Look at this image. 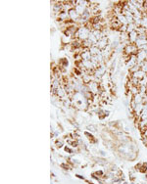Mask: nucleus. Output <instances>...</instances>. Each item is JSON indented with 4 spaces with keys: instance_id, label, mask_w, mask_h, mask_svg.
Returning <instances> with one entry per match:
<instances>
[{
    "instance_id": "obj_11",
    "label": "nucleus",
    "mask_w": 147,
    "mask_h": 184,
    "mask_svg": "<svg viewBox=\"0 0 147 184\" xmlns=\"http://www.w3.org/2000/svg\"><path fill=\"white\" fill-rule=\"evenodd\" d=\"M132 100L134 101L136 104H142L143 103V97H142V95L137 94V95H134V96H133V99H132Z\"/></svg>"
},
{
    "instance_id": "obj_6",
    "label": "nucleus",
    "mask_w": 147,
    "mask_h": 184,
    "mask_svg": "<svg viewBox=\"0 0 147 184\" xmlns=\"http://www.w3.org/2000/svg\"><path fill=\"white\" fill-rule=\"evenodd\" d=\"M69 17H70V20L75 22V23H77V22L78 21V19L81 18V16L78 15V13L75 10V8L71 9V10L69 11Z\"/></svg>"
},
{
    "instance_id": "obj_10",
    "label": "nucleus",
    "mask_w": 147,
    "mask_h": 184,
    "mask_svg": "<svg viewBox=\"0 0 147 184\" xmlns=\"http://www.w3.org/2000/svg\"><path fill=\"white\" fill-rule=\"evenodd\" d=\"M117 17V19H118L119 21H120V23L123 24V26H127V18H126V16L124 15V14H121V15H118Z\"/></svg>"
},
{
    "instance_id": "obj_4",
    "label": "nucleus",
    "mask_w": 147,
    "mask_h": 184,
    "mask_svg": "<svg viewBox=\"0 0 147 184\" xmlns=\"http://www.w3.org/2000/svg\"><path fill=\"white\" fill-rule=\"evenodd\" d=\"M136 58H137V64L140 65L143 63L144 61L147 60V54L144 50H138V52L136 54Z\"/></svg>"
},
{
    "instance_id": "obj_7",
    "label": "nucleus",
    "mask_w": 147,
    "mask_h": 184,
    "mask_svg": "<svg viewBox=\"0 0 147 184\" xmlns=\"http://www.w3.org/2000/svg\"><path fill=\"white\" fill-rule=\"evenodd\" d=\"M138 36L139 34L137 33V32H136V30H133V32H131V33L127 34V39L130 41V43L134 44L135 42H136V40L138 39Z\"/></svg>"
},
{
    "instance_id": "obj_17",
    "label": "nucleus",
    "mask_w": 147,
    "mask_h": 184,
    "mask_svg": "<svg viewBox=\"0 0 147 184\" xmlns=\"http://www.w3.org/2000/svg\"><path fill=\"white\" fill-rule=\"evenodd\" d=\"M65 151L66 152H69V153H73V150H71L69 147H65Z\"/></svg>"
},
{
    "instance_id": "obj_3",
    "label": "nucleus",
    "mask_w": 147,
    "mask_h": 184,
    "mask_svg": "<svg viewBox=\"0 0 147 184\" xmlns=\"http://www.w3.org/2000/svg\"><path fill=\"white\" fill-rule=\"evenodd\" d=\"M107 45H108V37H107V36H104V37H102V38H101L100 40H98L97 43H96V46H97L98 48L100 49L101 51L108 47Z\"/></svg>"
},
{
    "instance_id": "obj_14",
    "label": "nucleus",
    "mask_w": 147,
    "mask_h": 184,
    "mask_svg": "<svg viewBox=\"0 0 147 184\" xmlns=\"http://www.w3.org/2000/svg\"><path fill=\"white\" fill-rule=\"evenodd\" d=\"M63 146V140H57L56 141V147L58 148H61Z\"/></svg>"
},
{
    "instance_id": "obj_8",
    "label": "nucleus",
    "mask_w": 147,
    "mask_h": 184,
    "mask_svg": "<svg viewBox=\"0 0 147 184\" xmlns=\"http://www.w3.org/2000/svg\"><path fill=\"white\" fill-rule=\"evenodd\" d=\"M146 76H147V73L145 72H143L142 70H139V71H137L136 72H134V73L131 75V76H133V77H135V78H137L138 80H142Z\"/></svg>"
},
{
    "instance_id": "obj_5",
    "label": "nucleus",
    "mask_w": 147,
    "mask_h": 184,
    "mask_svg": "<svg viewBox=\"0 0 147 184\" xmlns=\"http://www.w3.org/2000/svg\"><path fill=\"white\" fill-rule=\"evenodd\" d=\"M110 24H111V28H113V29H120L121 28V27H122L123 24L120 23V21L117 19V17L115 16V17H112L111 18V22H110Z\"/></svg>"
},
{
    "instance_id": "obj_15",
    "label": "nucleus",
    "mask_w": 147,
    "mask_h": 184,
    "mask_svg": "<svg viewBox=\"0 0 147 184\" xmlns=\"http://www.w3.org/2000/svg\"><path fill=\"white\" fill-rule=\"evenodd\" d=\"M87 128H88V130H90V131H93V132L96 130L95 126H93V125H88V126H87Z\"/></svg>"
},
{
    "instance_id": "obj_13",
    "label": "nucleus",
    "mask_w": 147,
    "mask_h": 184,
    "mask_svg": "<svg viewBox=\"0 0 147 184\" xmlns=\"http://www.w3.org/2000/svg\"><path fill=\"white\" fill-rule=\"evenodd\" d=\"M139 70H141V67H140V66L137 64V65H135V66H133V67H132V68L130 70V72H131V75H132V73L136 72L137 71H139Z\"/></svg>"
},
{
    "instance_id": "obj_12",
    "label": "nucleus",
    "mask_w": 147,
    "mask_h": 184,
    "mask_svg": "<svg viewBox=\"0 0 147 184\" xmlns=\"http://www.w3.org/2000/svg\"><path fill=\"white\" fill-rule=\"evenodd\" d=\"M135 29H136V26L134 24V23H133V24H127V33L128 34V33H131V32H133V30H135Z\"/></svg>"
},
{
    "instance_id": "obj_1",
    "label": "nucleus",
    "mask_w": 147,
    "mask_h": 184,
    "mask_svg": "<svg viewBox=\"0 0 147 184\" xmlns=\"http://www.w3.org/2000/svg\"><path fill=\"white\" fill-rule=\"evenodd\" d=\"M90 32H91V30L88 28H86L85 26H81L78 28V30L77 32L76 35H75V38H78V39L82 40V41L87 40L88 37H89Z\"/></svg>"
},
{
    "instance_id": "obj_2",
    "label": "nucleus",
    "mask_w": 147,
    "mask_h": 184,
    "mask_svg": "<svg viewBox=\"0 0 147 184\" xmlns=\"http://www.w3.org/2000/svg\"><path fill=\"white\" fill-rule=\"evenodd\" d=\"M138 52V48L136 47L135 44H127L124 48V54L127 55V56H132V55H136Z\"/></svg>"
},
{
    "instance_id": "obj_9",
    "label": "nucleus",
    "mask_w": 147,
    "mask_h": 184,
    "mask_svg": "<svg viewBox=\"0 0 147 184\" xmlns=\"http://www.w3.org/2000/svg\"><path fill=\"white\" fill-rule=\"evenodd\" d=\"M89 51L92 56H96V55H99V54L101 53V50L98 48L96 45H92L89 48Z\"/></svg>"
},
{
    "instance_id": "obj_16",
    "label": "nucleus",
    "mask_w": 147,
    "mask_h": 184,
    "mask_svg": "<svg viewBox=\"0 0 147 184\" xmlns=\"http://www.w3.org/2000/svg\"><path fill=\"white\" fill-rule=\"evenodd\" d=\"M141 135H142V138H147V129L144 132H143Z\"/></svg>"
}]
</instances>
